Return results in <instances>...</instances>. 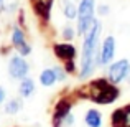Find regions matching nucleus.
Wrapping results in <instances>:
<instances>
[{
  "label": "nucleus",
  "instance_id": "1",
  "mask_svg": "<svg viewBox=\"0 0 130 127\" xmlns=\"http://www.w3.org/2000/svg\"><path fill=\"white\" fill-rule=\"evenodd\" d=\"M101 35H102V23L101 20L95 18L92 26L83 36V48H81V63L77 69L79 79H87L94 74L97 69V51L101 45Z\"/></svg>",
  "mask_w": 130,
  "mask_h": 127
},
{
  "label": "nucleus",
  "instance_id": "2",
  "mask_svg": "<svg viewBox=\"0 0 130 127\" xmlns=\"http://www.w3.org/2000/svg\"><path fill=\"white\" fill-rule=\"evenodd\" d=\"M95 0H79L77 3V23H76V33L79 36H84L86 32L92 26L95 20Z\"/></svg>",
  "mask_w": 130,
  "mask_h": 127
},
{
  "label": "nucleus",
  "instance_id": "3",
  "mask_svg": "<svg viewBox=\"0 0 130 127\" xmlns=\"http://www.w3.org/2000/svg\"><path fill=\"white\" fill-rule=\"evenodd\" d=\"M119 97H120V88L117 84H112V83H109L107 86L97 89V91L89 92V96H87V99H91L94 104H99V106L114 104Z\"/></svg>",
  "mask_w": 130,
  "mask_h": 127
},
{
  "label": "nucleus",
  "instance_id": "4",
  "mask_svg": "<svg viewBox=\"0 0 130 127\" xmlns=\"http://www.w3.org/2000/svg\"><path fill=\"white\" fill-rule=\"evenodd\" d=\"M105 69V78L110 81L112 84H122L127 79V73L130 68V60L127 58H120V60H114L110 64H107Z\"/></svg>",
  "mask_w": 130,
  "mask_h": 127
},
{
  "label": "nucleus",
  "instance_id": "5",
  "mask_svg": "<svg viewBox=\"0 0 130 127\" xmlns=\"http://www.w3.org/2000/svg\"><path fill=\"white\" fill-rule=\"evenodd\" d=\"M115 53H117V40H115V36L114 35L104 36L97 51V66L105 68L107 64H110L115 60Z\"/></svg>",
  "mask_w": 130,
  "mask_h": 127
},
{
  "label": "nucleus",
  "instance_id": "6",
  "mask_svg": "<svg viewBox=\"0 0 130 127\" xmlns=\"http://www.w3.org/2000/svg\"><path fill=\"white\" fill-rule=\"evenodd\" d=\"M28 73H30V64H28V61L25 60V56L17 53L8 60V74H10V78L20 81V79L28 76Z\"/></svg>",
  "mask_w": 130,
  "mask_h": 127
},
{
  "label": "nucleus",
  "instance_id": "7",
  "mask_svg": "<svg viewBox=\"0 0 130 127\" xmlns=\"http://www.w3.org/2000/svg\"><path fill=\"white\" fill-rule=\"evenodd\" d=\"M73 109V101L68 97H61L59 101L54 104V111H53V119H51V125L53 127H63L64 117L71 112Z\"/></svg>",
  "mask_w": 130,
  "mask_h": 127
},
{
  "label": "nucleus",
  "instance_id": "8",
  "mask_svg": "<svg viewBox=\"0 0 130 127\" xmlns=\"http://www.w3.org/2000/svg\"><path fill=\"white\" fill-rule=\"evenodd\" d=\"M12 45L17 50V53L22 54V56H28V54L31 53V46L26 43L25 32H23L20 26H17V25L12 28Z\"/></svg>",
  "mask_w": 130,
  "mask_h": 127
},
{
  "label": "nucleus",
  "instance_id": "9",
  "mask_svg": "<svg viewBox=\"0 0 130 127\" xmlns=\"http://www.w3.org/2000/svg\"><path fill=\"white\" fill-rule=\"evenodd\" d=\"M53 53L58 60L68 61V60H76L77 58V48L71 41H63V43H54L53 45Z\"/></svg>",
  "mask_w": 130,
  "mask_h": 127
},
{
  "label": "nucleus",
  "instance_id": "10",
  "mask_svg": "<svg viewBox=\"0 0 130 127\" xmlns=\"http://www.w3.org/2000/svg\"><path fill=\"white\" fill-rule=\"evenodd\" d=\"M53 2L54 0H35V5H33L35 13L40 17V18H43L44 22H50V18H51Z\"/></svg>",
  "mask_w": 130,
  "mask_h": 127
},
{
  "label": "nucleus",
  "instance_id": "11",
  "mask_svg": "<svg viewBox=\"0 0 130 127\" xmlns=\"http://www.w3.org/2000/svg\"><path fill=\"white\" fill-rule=\"evenodd\" d=\"M84 124L87 127H102V114L95 107H91L84 114Z\"/></svg>",
  "mask_w": 130,
  "mask_h": 127
},
{
  "label": "nucleus",
  "instance_id": "12",
  "mask_svg": "<svg viewBox=\"0 0 130 127\" xmlns=\"http://www.w3.org/2000/svg\"><path fill=\"white\" fill-rule=\"evenodd\" d=\"M35 89H36V86H35V81L31 79V78H23V79H20V84H18V92H20V96L22 97H31L33 94H35Z\"/></svg>",
  "mask_w": 130,
  "mask_h": 127
},
{
  "label": "nucleus",
  "instance_id": "13",
  "mask_svg": "<svg viewBox=\"0 0 130 127\" xmlns=\"http://www.w3.org/2000/svg\"><path fill=\"white\" fill-rule=\"evenodd\" d=\"M56 83H58V79H56V74H54L53 68H46V69H43L40 73V84L41 86L51 88V86H54Z\"/></svg>",
  "mask_w": 130,
  "mask_h": 127
},
{
  "label": "nucleus",
  "instance_id": "14",
  "mask_svg": "<svg viewBox=\"0 0 130 127\" xmlns=\"http://www.w3.org/2000/svg\"><path fill=\"white\" fill-rule=\"evenodd\" d=\"M110 125L112 127H125L127 125V119H125L124 107H117V109L112 111V114H110Z\"/></svg>",
  "mask_w": 130,
  "mask_h": 127
},
{
  "label": "nucleus",
  "instance_id": "15",
  "mask_svg": "<svg viewBox=\"0 0 130 127\" xmlns=\"http://www.w3.org/2000/svg\"><path fill=\"white\" fill-rule=\"evenodd\" d=\"M61 8H63V15L68 20L77 18V5H74L73 0H61Z\"/></svg>",
  "mask_w": 130,
  "mask_h": 127
},
{
  "label": "nucleus",
  "instance_id": "16",
  "mask_svg": "<svg viewBox=\"0 0 130 127\" xmlns=\"http://www.w3.org/2000/svg\"><path fill=\"white\" fill-rule=\"evenodd\" d=\"M22 107H23V101L20 97H13V99H10V101L5 102V112L8 116L18 114V112L22 111Z\"/></svg>",
  "mask_w": 130,
  "mask_h": 127
},
{
  "label": "nucleus",
  "instance_id": "17",
  "mask_svg": "<svg viewBox=\"0 0 130 127\" xmlns=\"http://www.w3.org/2000/svg\"><path fill=\"white\" fill-rule=\"evenodd\" d=\"M76 28L74 26H71V25H68V26H64L63 30H61V36H63V40L64 41H73L74 38H76Z\"/></svg>",
  "mask_w": 130,
  "mask_h": 127
},
{
  "label": "nucleus",
  "instance_id": "18",
  "mask_svg": "<svg viewBox=\"0 0 130 127\" xmlns=\"http://www.w3.org/2000/svg\"><path fill=\"white\" fill-rule=\"evenodd\" d=\"M63 68H64V71H66L68 74H76L77 69H79L76 60H68V61H64V66Z\"/></svg>",
  "mask_w": 130,
  "mask_h": 127
},
{
  "label": "nucleus",
  "instance_id": "19",
  "mask_svg": "<svg viewBox=\"0 0 130 127\" xmlns=\"http://www.w3.org/2000/svg\"><path fill=\"white\" fill-rule=\"evenodd\" d=\"M53 71H54V74H56L58 83H63V81H66L68 73L64 71V68H61V66H54V68H53Z\"/></svg>",
  "mask_w": 130,
  "mask_h": 127
},
{
  "label": "nucleus",
  "instance_id": "20",
  "mask_svg": "<svg viewBox=\"0 0 130 127\" xmlns=\"http://www.w3.org/2000/svg\"><path fill=\"white\" fill-rule=\"evenodd\" d=\"M95 13L99 17H107L110 13V7L107 3H101V5H95Z\"/></svg>",
  "mask_w": 130,
  "mask_h": 127
},
{
  "label": "nucleus",
  "instance_id": "21",
  "mask_svg": "<svg viewBox=\"0 0 130 127\" xmlns=\"http://www.w3.org/2000/svg\"><path fill=\"white\" fill-rule=\"evenodd\" d=\"M74 121H76V119H74L73 112H69V114H68L66 117H64V122H63V125H68V127H71V125L74 124Z\"/></svg>",
  "mask_w": 130,
  "mask_h": 127
},
{
  "label": "nucleus",
  "instance_id": "22",
  "mask_svg": "<svg viewBox=\"0 0 130 127\" xmlns=\"http://www.w3.org/2000/svg\"><path fill=\"white\" fill-rule=\"evenodd\" d=\"M124 107V111H125V119H127V125H130V102L128 104H125V106H122Z\"/></svg>",
  "mask_w": 130,
  "mask_h": 127
},
{
  "label": "nucleus",
  "instance_id": "23",
  "mask_svg": "<svg viewBox=\"0 0 130 127\" xmlns=\"http://www.w3.org/2000/svg\"><path fill=\"white\" fill-rule=\"evenodd\" d=\"M5 101H7V91L2 88V86H0V104H2V102H5Z\"/></svg>",
  "mask_w": 130,
  "mask_h": 127
},
{
  "label": "nucleus",
  "instance_id": "24",
  "mask_svg": "<svg viewBox=\"0 0 130 127\" xmlns=\"http://www.w3.org/2000/svg\"><path fill=\"white\" fill-rule=\"evenodd\" d=\"M5 8H7V7H5V0H0V13H2Z\"/></svg>",
  "mask_w": 130,
  "mask_h": 127
},
{
  "label": "nucleus",
  "instance_id": "25",
  "mask_svg": "<svg viewBox=\"0 0 130 127\" xmlns=\"http://www.w3.org/2000/svg\"><path fill=\"white\" fill-rule=\"evenodd\" d=\"M125 81H127V83L130 84V68H128V73H127V79H125Z\"/></svg>",
  "mask_w": 130,
  "mask_h": 127
},
{
  "label": "nucleus",
  "instance_id": "26",
  "mask_svg": "<svg viewBox=\"0 0 130 127\" xmlns=\"http://www.w3.org/2000/svg\"><path fill=\"white\" fill-rule=\"evenodd\" d=\"M33 2H35V0H33Z\"/></svg>",
  "mask_w": 130,
  "mask_h": 127
}]
</instances>
